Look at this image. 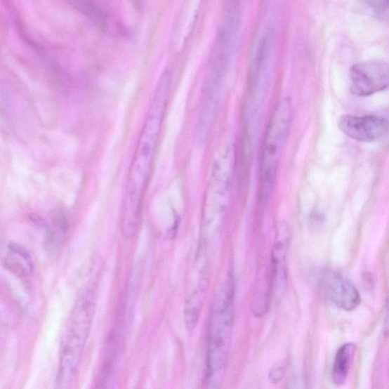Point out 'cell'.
<instances>
[{
    "label": "cell",
    "mask_w": 389,
    "mask_h": 389,
    "mask_svg": "<svg viewBox=\"0 0 389 389\" xmlns=\"http://www.w3.org/2000/svg\"><path fill=\"white\" fill-rule=\"evenodd\" d=\"M235 318V281L229 275L212 307L208 332L206 388L220 389L226 373Z\"/></svg>",
    "instance_id": "obj_1"
},
{
    "label": "cell",
    "mask_w": 389,
    "mask_h": 389,
    "mask_svg": "<svg viewBox=\"0 0 389 389\" xmlns=\"http://www.w3.org/2000/svg\"><path fill=\"white\" fill-rule=\"evenodd\" d=\"M95 312V294L89 291L77 303L63 336L54 389H70L86 345Z\"/></svg>",
    "instance_id": "obj_2"
},
{
    "label": "cell",
    "mask_w": 389,
    "mask_h": 389,
    "mask_svg": "<svg viewBox=\"0 0 389 389\" xmlns=\"http://www.w3.org/2000/svg\"><path fill=\"white\" fill-rule=\"evenodd\" d=\"M293 119L289 98L279 100L273 110L263 138L261 160L259 205L265 207L270 199L276 178L281 154L288 138Z\"/></svg>",
    "instance_id": "obj_3"
},
{
    "label": "cell",
    "mask_w": 389,
    "mask_h": 389,
    "mask_svg": "<svg viewBox=\"0 0 389 389\" xmlns=\"http://www.w3.org/2000/svg\"><path fill=\"white\" fill-rule=\"evenodd\" d=\"M171 87L170 72L166 70L157 84L155 94L147 114L142 133L128 174L148 180L152 170L156 148L159 143Z\"/></svg>",
    "instance_id": "obj_4"
},
{
    "label": "cell",
    "mask_w": 389,
    "mask_h": 389,
    "mask_svg": "<svg viewBox=\"0 0 389 389\" xmlns=\"http://www.w3.org/2000/svg\"><path fill=\"white\" fill-rule=\"evenodd\" d=\"M237 22L223 18L210 60L209 71L204 83L201 104L216 105L220 83L228 66L237 30Z\"/></svg>",
    "instance_id": "obj_5"
},
{
    "label": "cell",
    "mask_w": 389,
    "mask_h": 389,
    "mask_svg": "<svg viewBox=\"0 0 389 389\" xmlns=\"http://www.w3.org/2000/svg\"><path fill=\"white\" fill-rule=\"evenodd\" d=\"M350 91L358 97L373 95L388 86L389 67L382 60L358 62L350 70Z\"/></svg>",
    "instance_id": "obj_6"
},
{
    "label": "cell",
    "mask_w": 389,
    "mask_h": 389,
    "mask_svg": "<svg viewBox=\"0 0 389 389\" xmlns=\"http://www.w3.org/2000/svg\"><path fill=\"white\" fill-rule=\"evenodd\" d=\"M340 131L358 142L372 143L385 136L388 129L386 118L378 115H342L338 120Z\"/></svg>",
    "instance_id": "obj_7"
},
{
    "label": "cell",
    "mask_w": 389,
    "mask_h": 389,
    "mask_svg": "<svg viewBox=\"0 0 389 389\" xmlns=\"http://www.w3.org/2000/svg\"><path fill=\"white\" fill-rule=\"evenodd\" d=\"M329 298L337 307L345 311L355 310L360 303V296L355 286L340 274H329L325 280Z\"/></svg>",
    "instance_id": "obj_8"
},
{
    "label": "cell",
    "mask_w": 389,
    "mask_h": 389,
    "mask_svg": "<svg viewBox=\"0 0 389 389\" xmlns=\"http://www.w3.org/2000/svg\"><path fill=\"white\" fill-rule=\"evenodd\" d=\"M7 270L18 277H27L34 271V263L29 251L20 244L11 243L4 258Z\"/></svg>",
    "instance_id": "obj_9"
},
{
    "label": "cell",
    "mask_w": 389,
    "mask_h": 389,
    "mask_svg": "<svg viewBox=\"0 0 389 389\" xmlns=\"http://www.w3.org/2000/svg\"><path fill=\"white\" fill-rule=\"evenodd\" d=\"M355 352L356 346L353 343H347L338 350L331 371L335 385L341 386L346 383Z\"/></svg>",
    "instance_id": "obj_10"
},
{
    "label": "cell",
    "mask_w": 389,
    "mask_h": 389,
    "mask_svg": "<svg viewBox=\"0 0 389 389\" xmlns=\"http://www.w3.org/2000/svg\"><path fill=\"white\" fill-rule=\"evenodd\" d=\"M75 4L83 13H85L90 20L98 25L100 27L106 25L107 17L105 12L95 4L82 1L77 2Z\"/></svg>",
    "instance_id": "obj_11"
},
{
    "label": "cell",
    "mask_w": 389,
    "mask_h": 389,
    "mask_svg": "<svg viewBox=\"0 0 389 389\" xmlns=\"http://www.w3.org/2000/svg\"><path fill=\"white\" fill-rule=\"evenodd\" d=\"M369 8V11H372L373 13L378 18H388V1H366L364 3Z\"/></svg>",
    "instance_id": "obj_12"
}]
</instances>
